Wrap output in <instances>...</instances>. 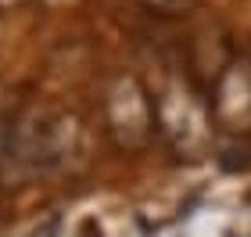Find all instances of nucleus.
I'll return each mask as SVG.
<instances>
[{
    "label": "nucleus",
    "mask_w": 251,
    "mask_h": 237,
    "mask_svg": "<svg viewBox=\"0 0 251 237\" xmlns=\"http://www.w3.org/2000/svg\"><path fill=\"white\" fill-rule=\"evenodd\" d=\"M75 148H79V126L72 115L43 105H29L7 122L0 176L4 173H15L18 180L50 176L68 165Z\"/></svg>",
    "instance_id": "obj_1"
},
{
    "label": "nucleus",
    "mask_w": 251,
    "mask_h": 237,
    "mask_svg": "<svg viewBox=\"0 0 251 237\" xmlns=\"http://www.w3.org/2000/svg\"><path fill=\"white\" fill-rule=\"evenodd\" d=\"M104 122H108V133L115 137V144L126 148V151H140L144 144L154 137L158 111H154L151 94L144 90V83L136 76L119 72L108 83V94H104Z\"/></svg>",
    "instance_id": "obj_2"
},
{
    "label": "nucleus",
    "mask_w": 251,
    "mask_h": 237,
    "mask_svg": "<svg viewBox=\"0 0 251 237\" xmlns=\"http://www.w3.org/2000/svg\"><path fill=\"white\" fill-rule=\"evenodd\" d=\"M212 115L223 130L251 126V65L248 61H230L219 72L212 90Z\"/></svg>",
    "instance_id": "obj_3"
},
{
    "label": "nucleus",
    "mask_w": 251,
    "mask_h": 237,
    "mask_svg": "<svg viewBox=\"0 0 251 237\" xmlns=\"http://www.w3.org/2000/svg\"><path fill=\"white\" fill-rule=\"evenodd\" d=\"M140 4L151 11V15H162V18H179V15H190L201 0H140Z\"/></svg>",
    "instance_id": "obj_4"
}]
</instances>
